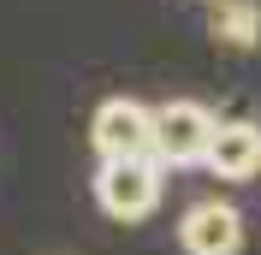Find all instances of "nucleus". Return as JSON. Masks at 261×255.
<instances>
[{"label":"nucleus","mask_w":261,"mask_h":255,"mask_svg":"<svg viewBox=\"0 0 261 255\" xmlns=\"http://www.w3.org/2000/svg\"><path fill=\"white\" fill-rule=\"evenodd\" d=\"M208 30L220 48H261V6L255 0H214Z\"/></svg>","instance_id":"nucleus-6"},{"label":"nucleus","mask_w":261,"mask_h":255,"mask_svg":"<svg viewBox=\"0 0 261 255\" xmlns=\"http://www.w3.org/2000/svg\"><path fill=\"white\" fill-rule=\"evenodd\" d=\"M95 202L113 220H143L161 202V160H101Z\"/></svg>","instance_id":"nucleus-3"},{"label":"nucleus","mask_w":261,"mask_h":255,"mask_svg":"<svg viewBox=\"0 0 261 255\" xmlns=\"http://www.w3.org/2000/svg\"><path fill=\"white\" fill-rule=\"evenodd\" d=\"M214 131H220V119L202 101H166V107H154V160L161 166H196V160H208Z\"/></svg>","instance_id":"nucleus-2"},{"label":"nucleus","mask_w":261,"mask_h":255,"mask_svg":"<svg viewBox=\"0 0 261 255\" xmlns=\"http://www.w3.org/2000/svg\"><path fill=\"white\" fill-rule=\"evenodd\" d=\"M208 166L214 178H255L261 172V125L249 119H226V125L214 131V148H208Z\"/></svg>","instance_id":"nucleus-5"},{"label":"nucleus","mask_w":261,"mask_h":255,"mask_svg":"<svg viewBox=\"0 0 261 255\" xmlns=\"http://www.w3.org/2000/svg\"><path fill=\"white\" fill-rule=\"evenodd\" d=\"M178 243H184V255H238L244 249V214L220 196H202V202L184 208Z\"/></svg>","instance_id":"nucleus-4"},{"label":"nucleus","mask_w":261,"mask_h":255,"mask_svg":"<svg viewBox=\"0 0 261 255\" xmlns=\"http://www.w3.org/2000/svg\"><path fill=\"white\" fill-rule=\"evenodd\" d=\"M89 143L101 160H154V113L130 95L101 101L89 119Z\"/></svg>","instance_id":"nucleus-1"}]
</instances>
